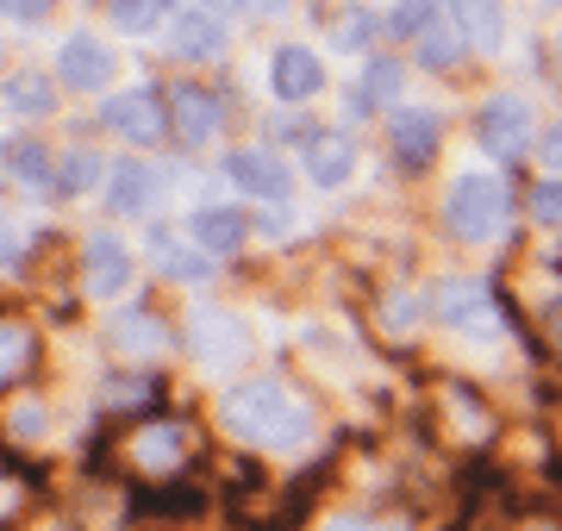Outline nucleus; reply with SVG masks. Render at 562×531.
Here are the masks:
<instances>
[{"instance_id": "f03ea898", "label": "nucleus", "mask_w": 562, "mask_h": 531, "mask_svg": "<svg viewBox=\"0 0 562 531\" xmlns=\"http://www.w3.org/2000/svg\"><path fill=\"white\" fill-rule=\"evenodd\" d=\"M506 206H513L506 176L475 169V176H457V182H450V194H443V225H450L457 238H494L506 225Z\"/></svg>"}, {"instance_id": "2f4dec72", "label": "nucleus", "mask_w": 562, "mask_h": 531, "mask_svg": "<svg viewBox=\"0 0 562 531\" xmlns=\"http://www.w3.org/2000/svg\"><path fill=\"white\" fill-rule=\"evenodd\" d=\"M257 7H276V0H257Z\"/></svg>"}, {"instance_id": "7ed1b4c3", "label": "nucleus", "mask_w": 562, "mask_h": 531, "mask_svg": "<svg viewBox=\"0 0 562 531\" xmlns=\"http://www.w3.org/2000/svg\"><path fill=\"white\" fill-rule=\"evenodd\" d=\"M475 138H482L487 157H501V169H513L531 150V106L519 101V94H494V101L475 113Z\"/></svg>"}, {"instance_id": "f3484780", "label": "nucleus", "mask_w": 562, "mask_h": 531, "mask_svg": "<svg viewBox=\"0 0 562 531\" xmlns=\"http://www.w3.org/2000/svg\"><path fill=\"white\" fill-rule=\"evenodd\" d=\"M450 20H462L469 44H482V50L501 44V0H450Z\"/></svg>"}, {"instance_id": "4be33fe9", "label": "nucleus", "mask_w": 562, "mask_h": 531, "mask_svg": "<svg viewBox=\"0 0 562 531\" xmlns=\"http://www.w3.org/2000/svg\"><path fill=\"white\" fill-rule=\"evenodd\" d=\"M438 7H443V0H394V13H387V32H394V38H425V32L443 20Z\"/></svg>"}, {"instance_id": "c756f323", "label": "nucleus", "mask_w": 562, "mask_h": 531, "mask_svg": "<svg viewBox=\"0 0 562 531\" xmlns=\"http://www.w3.org/2000/svg\"><path fill=\"white\" fill-rule=\"evenodd\" d=\"M325 531H413V526H401V519H331Z\"/></svg>"}, {"instance_id": "1a4fd4ad", "label": "nucleus", "mask_w": 562, "mask_h": 531, "mask_svg": "<svg viewBox=\"0 0 562 531\" xmlns=\"http://www.w3.org/2000/svg\"><path fill=\"white\" fill-rule=\"evenodd\" d=\"M188 238H194V250L225 257V250H238L244 238H250V213H238V206H201V213L188 219Z\"/></svg>"}, {"instance_id": "aec40b11", "label": "nucleus", "mask_w": 562, "mask_h": 531, "mask_svg": "<svg viewBox=\"0 0 562 531\" xmlns=\"http://www.w3.org/2000/svg\"><path fill=\"white\" fill-rule=\"evenodd\" d=\"M462 50H469V32H462V20H438V25L419 38V57L431 63V69H450Z\"/></svg>"}, {"instance_id": "423d86ee", "label": "nucleus", "mask_w": 562, "mask_h": 531, "mask_svg": "<svg viewBox=\"0 0 562 531\" xmlns=\"http://www.w3.org/2000/svg\"><path fill=\"white\" fill-rule=\"evenodd\" d=\"M387 144H394V163H401V169H425L431 157H438V144H443V120L431 113V106L394 113V125H387Z\"/></svg>"}, {"instance_id": "a211bd4d", "label": "nucleus", "mask_w": 562, "mask_h": 531, "mask_svg": "<svg viewBox=\"0 0 562 531\" xmlns=\"http://www.w3.org/2000/svg\"><path fill=\"white\" fill-rule=\"evenodd\" d=\"M150 257H157L169 275H181V282H206V250H181L169 231H150Z\"/></svg>"}, {"instance_id": "20e7f679", "label": "nucleus", "mask_w": 562, "mask_h": 531, "mask_svg": "<svg viewBox=\"0 0 562 531\" xmlns=\"http://www.w3.org/2000/svg\"><path fill=\"white\" fill-rule=\"evenodd\" d=\"M101 125H113V132L132 138V144H157L176 120H169V106H162L150 88H132V94H113V101L101 106Z\"/></svg>"}, {"instance_id": "dca6fc26", "label": "nucleus", "mask_w": 562, "mask_h": 531, "mask_svg": "<svg viewBox=\"0 0 562 531\" xmlns=\"http://www.w3.org/2000/svg\"><path fill=\"white\" fill-rule=\"evenodd\" d=\"M401 88H406V69L394 57H375L369 69H362V88L350 94V106L357 113H369V106H387V101H401Z\"/></svg>"}, {"instance_id": "bb28decb", "label": "nucleus", "mask_w": 562, "mask_h": 531, "mask_svg": "<svg viewBox=\"0 0 562 531\" xmlns=\"http://www.w3.org/2000/svg\"><path fill=\"white\" fill-rule=\"evenodd\" d=\"M531 213H538V225H562V176H543L531 188Z\"/></svg>"}, {"instance_id": "7c9ffc66", "label": "nucleus", "mask_w": 562, "mask_h": 531, "mask_svg": "<svg viewBox=\"0 0 562 531\" xmlns=\"http://www.w3.org/2000/svg\"><path fill=\"white\" fill-rule=\"evenodd\" d=\"M194 7H201V13H213V7H238V0H194Z\"/></svg>"}, {"instance_id": "c85d7f7f", "label": "nucleus", "mask_w": 562, "mask_h": 531, "mask_svg": "<svg viewBox=\"0 0 562 531\" xmlns=\"http://www.w3.org/2000/svg\"><path fill=\"white\" fill-rule=\"evenodd\" d=\"M0 13L20 20V25H32V20H50V0H0Z\"/></svg>"}, {"instance_id": "cd10ccee", "label": "nucleus", "mask_w": 562, "mask_h": 531, "mask_svg": "<svg viewBox=\"0 0 562 531\" xmlns=\"http://www.w3.org/2000/svg\"><path fill=\"white\" fill-rule=\"evenodd\" d=\"M538 157H543V176H562V120L538 132Z\"/></svg>"}, {"instance_id": "72a5a7b5", "label": "nucleus", "mask_w": 562, "mask_h": 531, "mask_svg": "<svg viewBox=\"0 0 562 531\" xmlns=\"http://www.w3.org/2000/svg\"><path fill=\"white\" fill-rule=\"evenodd\" d=\"M550 7H562V0H550Z\"/></svg>"}, {"instance_id": "f257e3e1", "label": "nucleus", "mask_w": 562, "mask_h": 531, "mask_svg": "<svg viewBox=\"0 0 562 531\" xmlns=\"http://www.w3.org/2000/svg\"><path fill=\"white\" fill-rule=\"evenodd\" d=\"M225 426H232V438H244V444L294 450L306 438V407L281 388L276 375H257V382H244V388L225 394Z\"/></svg>"}, {"instance_id": "5701e85b", "label": "nucleus", "mask_w": 562, "mask_h": 531, "mask_svg": "<svg viewBox=\"0 0 562 531\" xmlns=\"http://www.w3.org/2000/svg\"><path fill=\"white\" fill-rule=\"evenodd\" d=\"M94 182H101V157L94 150H69L63 157V176H57V194H88Z\"/></svg>"}, {"instance_id": "f8f14e48", "label": "nucleus", "mask_w": 562, "mask_h": 531, "mask_svg": "<svg viewBox=\"0 0 562 531\" xmlns=\"http://www.w3.org/2000/svg\"><path fill=\"white\" fill-rule=\"evenodd\" d=\"M225 106L220 94H206V88H176V125H181V144H206L220 132Z\"/></svg>"}, {"instance_id": "b1692460", "label": "nucleus", "mask_w": 562, "mask_h": 531, "mask_svg": "<svg viewBox=\"0 0 562 531\" xmlns=\"http://www.w3.org/2000/svg\"><path fill=\"white\" fill-rule=\"evenodd\" d=\"M13 176H20L25 188H44V182H50V150H44L38 138L13 144Z\"/></svg>"}, {"instance_id": "0eeeda50", "label": "nucleus", "mask_w": 562, "mask_h": 531, "mask_svg": "<svg viewBox=\"0 0 562 531\" xmlns=\"http://www.w3.org/2000/svg\"><path fill=\"white\" fill-rule=\"evenodd\" d=\"M57 76H63V88H101L106 76H113V57H106V44L94 38V32H76V38H63V50H57Z\"/></svg>"}, {"instance_id": "393cba45", "label": "nucleus", "mask_w": 562, "mask_h": 531, "mask_svg": "<svg viewBox=\"0 0 562 531\" xmlns=\"http://www.w3.org/2000/svg\"><path fill=\"white\" fill-rule=\"evenodd\" d=\"M162 7L169 0H113V25L120 32H150V25H162Z\"/></svg>"}, {"instance_id": "9d476101", "label": "nucleus", "mask_w": 562, "mask_h": 531, "mask_svg": "<svg viewBox=\"0 0 562 531\" xmlns=\"http://www.w3.org/2000/svg\"><path fill=\"white\" fill-rule=\"evenodd\" d=\"M225 176H232L244 194H257V201H281V194H288V169H281L269 150H232V157H225Z\"/></svg>"}, {"instance_id": "473e14b6", "label": "nucleus", "mask_w": 562, "mask_h": 531, "mask_svg": "<svg viewBox=\"0 0 562 531\" xmlns=\"http://www.w3.org/2000/svg\"><path fill=\"white\" fill-rule=\"evenodd\" d=\"M538 531H557V526H538Z\"/></svg>"}, {"instance_id": "2eb2a0df", "label": "nucleus", "mask_w": 562, "mask_h": 531, "mask_svg": "<svg viewBox=\"0 0 562 531\" xmlns=\"http://www.w3.org/2000/svg\"><path fill=\"white\" fill-rule=\"evenodd\" d=\"M106 201L120 206V213H150V201H157V176L144 163H120L113 176H106Z\"/></svg>"}, {"instance_id": "ddd939ff", "label": "nucleus", "mask_w": 562, "mask_h": 531, "mask_svg": "<svg viewBox=\"0 0 562 531\" xmlns=\"http://www.w3.org/2000/svg\"><path fill=\"white\" fill-rule=\"evenodd\" d=\"M125 282H132L125 245L113 231H94V238H88V287H94V294H120Z\"/></svg>"}, {"instance_id": "a878e982", "label": "nucleus", "mask_w": 562, "mask_h": 531, "mask_svg": "<svg viewBox=\"0 0 562 531\" xmlns=\"http://www.w3.org/2000/svg\"><path fill=\"white\" fill-rule=\"evenodd\" d=\"M375 32H382V25H375V13H369V7H350V13L338 20V44H344V50H369V44H375Z\"/></svg>"}, {"instance_id": "4468645a", "label": "nucleus", "mask_w": 562, "mask_h": 531, "mask_svg": "<svg viewBox=\"0 0 562 531\" xmlns=\"http://www.w3.org/2000/svg\"><path fill=\"white\" fill-rule=\"evenodd\" d=\"M169 38H176L181 57H220L225 50V25H220V13H201V7H194V13H181L176 20Z\"/></svg>"}, {"instance_id": "9b49d317", "label": "nucleus", "mask_w": 562, "mask_h": 531, "mask_svg": "<svg viewBox=\"0 0 562 531\" xmlns=\"http://www.w3.org/2000/svg\"><path fill=\"white\" fill-rule=\"evenodd\" d=\"M319 88H325L319 57H313L306 44H281V50H276V94H281V101H313Z\"/></svg>"}, {"instance_id": "6ab92c4d", "label": "nucleus", "mask_w": 562, "mask_h": 531, "mask_svg": "<svg viewBox=\"0 0 562 531\" xmlns=\"http://www.w3.org/2000/svg\"><path fill=\"white\" fill-rule=\"evenodd\" d=\"M194 344H201V357H206V363H238L250 338L238 331V319H225V313H213V319H206V338H194Z\"/></svg>"}, {"instance_id": "39448f33", "label": "nucleus", "mask_w": 562, "mask_h": 531, "mask_svg": "<svg viewBox=\"0 0 562 531\" xmlns=\"http://www.w3.org/2000/svg\"><path fill=\"white\" fill-rule=\"evenodd\" d=\"M438 319L457 331H494V287L482 275H457L438 287Z\"/></svg>"}, {"instance_id": "412c9836", "label": "nucleus", "mask_w": 562, "mask_h": 531, "mask_svg": "<svg viewBox=\"0 0 562 531\" xmlns=\"http://www.w3.org/2000/svg\"><path fill=\"white\" fill-rule=\"evenodd\" d=\"M57 101V88L44 69H20V76H7V106H20V113H50Z\"/></svg>"}, {"instance_id": "6e6552de", "label": "nucleus", "mask_w": 562, "mask_h": 531, "mask_svg": "<svg viewBox=\"0 0 562 531\" xmlns=\"http://www.w3.org/2000/svg\"><path fill=\"white\" fill-rule=\"evenodd\" d=\"M350 169H357L350 132H306V176H313V182L338 188V182H350Z\"/></svg>"}]
</instances>
